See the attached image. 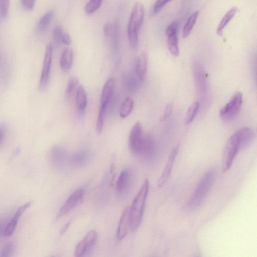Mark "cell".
<instances>
[{
  "mask_svg": "<svg viewBox=\"0 0 257 257\" xmlns=\"http://www.w3.org/2000/svg\"><path fill=\"white\" fill-rule=\"evenodd\" d=\"M149 190V182L146 179L129 207L130 230L132 232L137 230L142 223Z\"/></svg>",
  "mask_w": 257,
  "mask_h": 257,
  "instance_id": "cell-1",
  "label": "cell"
},
{
  "mask_svg": "<svg viewBox=\"0 0 257 257\" xmlns=\"http://www.w3.org/2000/svg\"><path fill=\"white\" fill-rule=\"evenodd\" d=\"M216 175V168H212L202 177L188 203L187 207L189 210L193 211L200 206L213 186Z\"/></svg>",
  "mask_w": 257,
  "mask_h": 257,
  "instance_id": "cell-2",
  "label": "cell"
},
{
  "mask_svg": "<svg viewBox=\"0 0 257 257\" xmlns=\"http://www.w3.org/2000/svg\"><path fill=\"white\" fill-rule=\"evenodd\" d=\"M144 8L140 2L136 3L132 9L128 25V35L131 48L137 49L139 42V34L144 17Z\"/></svg>",
  "mask_w": 257,
  "mask_h": 257,
  "instance_id": "cell-3",
  "label": "cell"
},
{
  "mask_svg": "<svg viewBox=\"0 0 257 257\" xmlns=\"http://www.w3.org/2000/svg\"><path fill=\"white\" fill-rule=\"evenodd\" d=\"M240 150V144L234 134L226 143L223 150L221 167L223 173L231 169L236 155Z\"/></svg>",
  "mask_w": 257,
  "mask_h": 257,
  "instance_id": "cell-4",
  "label": "cell"
},
{
  "mask_svg": "<svg viewBox=\"0 0 257 257\" xmlns=\"http://www.w3.org/2000/svg\"><path fill=\"white\" fill-rule=\"evenodd\" d=\"M243 102L242 93L237 92L230 101L220 111L221 118L224 121H229L234 118L239 112Z\"/></svg>",
  "mask_w": 257,
  "mask_h": 257,
  "instance_id": "cell-5",
  "label": "cell"
},
{
  "mask_svg": "<svg viewBox=\"0 0 257 257\" xmlns=\"http://www.w3.org/2000/svg\"><path fill=\"white\" fill-rule=\"evenodd\" d=\"M145 138L143 128L139 122L135 123L131 130L129 137V145L131 152L139 156Z\"/></svg>",
  "mask_w": 257,
  "mask_h": 257,
  "instance_id": "cell-6",
  "label": "cell"
},
{
  "mask_svg": "<svg viewBox=\"0 0 257 257\" xmlns=\"http://www.w3.org/2000/svg\"><path fill=\"white\" fill-rule=\"evenodd\" d=\"M53 58V45L51 43L47 45L45 49L43 64L39 81V87L41 89L48 86Z\"/></svg>",
  "mask_w": 257,
  "mask_h": 257,
  "instance_id": "cell-7",
  "label": "cell"
},
{
  "mask_svg": "<svg viewBox=\"0 0 257 257\" xmlns=\"http://www.w3.org/2000/svg\"><path fill=\"white\" fill-rule=\"evenodd\" d=\"M97 240L98 234L96 231L88 232L75 248V256L82 257L86 255L94 248Z\"/></svg>",
  "mask_w": 257,
  "mask_h": 257,
  "instance_id": "cell-8",
  "label": "cell"
},
{
  "mask_svg": "<svg viewBox=\"0 0 257 257\" xmlns=\"http://www.w3.org/2000/svg\"><path fill=\"white\" fill-rule=\"evenodd\" d=\"M178 31V23L176 21L170 24L165 30L169 50L171 53L175 57H178L179 55Z\"/></svg>",
  "mask_w": 257,
  "mask_h": 257,
  "instance_id": "cell-9",
  "label": "cell"
},
{
  "mask_svg": "<svg viewBox=\"0 0 257 257\" xmlns=\"http://www.w3.org/2000/svg\"><path fill=\"white\" fill-rule=\"evenodd\" d=\"M193 78L196 88L199 93L204 95L207 89V81L206 72L202 64L196 61L192 67Z\"/></svg>",
  "mask_w": 257,
  "mask_h": 257,
  "instance_id": "cell-10",
  "label": "cell"
},
{
  "mask_svg": "<svg viewBox=\"0 0 257 257\" xmlns=\"http://www.w3.org/2000/svg\"><path fill=\"white\" fill-rule=\"evenodd\" d=\"M84 195V191L82 189L74 192L60 208L57 216V219L65 216L80 204L83 200Z\"/></svg>",
  "mask_w": 257,
  "mask_h": 257,
  "instance_id": "cell-11",
  "label": "cell"
},
{
  "mask_svg": "<svg viewBox=\"0 0 257 257\" xmlns=\"http://www.w3.org/2000/svg\"><path fill=\"white\" fill-rule=\"evenodd\" d=\"M51 162L53 168L62 170L66 166L68 159L66 150L61 147H53L51 151Z\"/></svg>",
  "mask_w": 257,
  "mask_h": 257,
  "instance_id": "cell-12",
  "label": "cell"
},
{
  "mask_svg": "<svg viewBox=\"0 0 257 257\" xmlns=\"http://www.w3.org/2000/svg\"><path fill=\"white\" fill-rule=\"evenodd\" d=\"M156 154V145L154 140L149 135L145 138L139 157L146 161L154 160Z\"/></svg>",
  "mask_w": 257,
  "mask_h": 257,
  "instance_id": "cell-13",
  "label": "cell"
},
{
  "mask_svg": "<svg viewBox=\"0 0 257 257\" xmlns=\"http://www.w3.org/2000/svg\"><path fill=\"white\" fill-rule=\"evenodd\" d=\"M179 148V144H178L172 149L169 157L162 175L158 180V185L160 188L163 187L165 185L171 175L175 160L178 153Z\"/></svg>",
  "mask_w": 257,
  "mask_h": 257,
  "instance_id": "cell-14",
  "label": "cell"
},
{
  "mask_svg": "<svg viewBox=\"0 0 257 257\" xmlns=\"http://www.w3.org/2000/svg\"><path fill=\"white\" fill-rule=\"evenodd\" d=\"M132 180V174L129 169L124 170L120 174L117 181L116 189L117 192L120 195L128 192L130 188Z\"/></svg>",
  "mask_w": 257,
  "mask_h": 257,
  "instance_id": "cell-15",
  "label": "cell"
},
{
  "mask_svg": "<svg viewBox=\"0 0 257 257\" xmlns=\"http://www.w3.org/2000/svg\"><path fill=\"white\" fill-rule=\"evenodd\" d=\"M234 134L239 141L241 150L248 147L252 143L255 137L254 130L247 127L240 129Z\"/></svg>",
  "mask_w": 257,
  "mask_h": 257,
  "instance_id": "cell-16",
  "label": "cell"
},
{
  "mask_svg": "<svg viewBox=\"0 0 257 257\" xmlns=\"http://www.w3.org/2000/svg\"><path fill=\"white\" fill-rule=\"evenodd\" d=\"M115 86V80L109 79L103 88L100 100V108L107 109L112 98Z\"/></svg>",
  "mask_w": 257,
  "mask_h": 257,
  "instance_id": "cell-17",
  "label": "cell"
},
{
  "mask_svg": "<svg viewBox=\"0 0 257 257\" xmlns=\"http://www.w3.org/2000/svg\"><path fill=\"white\" fill-rule=\"evenodd\" d=\"M31 202H27L20 206L6 226L4 234L7 237L11 236L16 229L17 223L22 215L26 209L31 206Z\"/></svg>",
  "mask_w": 257,
  "mask_h": 257,
  "instance_id": "cell-18",
  "label": "cell"
},
{
  "mask_svg": "<svg viewBox=\"0 0 257 257\" xmlns=\"http://www.w3.org/2000/svg\"><path fill=\"white\" fill-rule=\"evenodd\" d=\"M129 207H127L123 211L120 217L117 232L118 240H123L127 236L130 230Z\"/></svg>",
  "mask_w": 257,
  "mask_h": 257,
  "instance_id": "cell-19",
  "label": "cell"
},
{
  "mask_svg": "<svg viewBox=\"0 0 257 257\" xmlns=\"http://www.w3.org/2000/svg\"><path fill=\"white\" fill-rule=\"evenodd\" d=\"M93 157V154L87 150H83L75 153L71 158L73 165L76 166H82L87 164Z\"/></svg>",
  "mask_w": 257,
  "mask_h": 257,
  "instance_id": "cell-20",
  "label": "cell"
},
{
  "mask_svg": "<svg viewBox=\"0 0 257 257\" xmlns=\"http://www.w3.org/2000/svg\"><path fill=\"white\" fill-rule=\"evenodd\" d=\"M147 65L148 56L146 53H143L138 58L135 69V74L141 82L145 78Z\"/></svg>",
  "mask_w": 257,
  "mask_h": 257,
  "instance_id": "cell-21",
  "label": "cell"
},
{
  "mask_svg": "<svg viewBox=\"0 0 257 257\" xmlns=\"http://www.w3.org/2000/svg\"><path fill=\"white\" fill-rule=\"evenodd\" d=\"M73 62V52L70 48L64 50L60 60V66L62 70L69 72L71 69Z\"/></svg>",
  "mask_w": 257,
  "mask_h": 257,
  "instance_id": "cell-22",
  "label": "cell"
},
{
  "mask_svg": "<svg viewBox=\"0 0 257 257\" xmlns=\"http://www.w3.org/2000/svg\"><path fill=\"white\" fill-rule=\"evenodd\" d=\"M76 104L78 110L80 112L85 111L87 105V97L85 89L83 86H80L76 93Z\"/></svg>",
  "mask_w": 257,
  "mask_h": 257,
  "instance_id": "cell-23",
  "label": "cell"
},
{
  "mask_svg": "<svg viewBox=\"0 0 257 257\" xmlns=\"http://www.w3.org/2000/svg\"><path fill=\"white\" fill-rule=\"evenodd\" d=\"M236 11L237 8L233 7L225 14L217 28V34L219 36H222L223 35L224 29L234 18Z\"/></svg>",
  "mask_w": 257,
  "mask_h": 257,
  "instance_id": "cell-24",
  "label": "cell"
},
{
  "mask_svg": "<svg viewBox=\"0 0 257 257\" xmlns=\"http://www.w3.org/2000/svg\"><path fill=\"white\" fill-rule=\"evenodd\" d=\"M54 15V10H50L43 15L38 24L37 28L39 32L46 31L53 19Z\"/></svg>",
  "mask_w": 257,
  "mask_h": 257,
  "instance_id": "cell-25",
  "label": "cell"
},
{
  "mask_svg": "<svg viewBox=\"0 0 257 257\" xmlns=\"http://www.w3.org/2000/svg\"><path fill=\"white\" fill-rule=\"evenodd\" d=\"M199 14V12L198 11H195L190 15V17L188 19L183 29V37L184 38H186L190 35L196 20H197Z\"/></svg>",
  "mask_w": 257,
  "mask_h": 257,
  "instance_id": "cell-26",
  "label": "cell"
},
{
  "mask_svg": "<svg viewBox=\"0 0 257 257\" xmlns=\"http://www.w3.org/2000/svg\"><path fill=\"white\" fill-rule=\"evenodd\" d=\"M134 107V101L130 97H127L121 105H120L119 109V115L120 117L125 118L132 112Z\"/></svg>",
  "mask_w": 257,
  "mask_h": 257,
  "instance_id": "cell-27",
  "label": "cell"
},
{
  "mask_svg": "<svg viewBox=\"0 0 257 257\" xmlns=\"http://www.w3.org/2000/svg\"><path fill=\"white\" fill-rule=\"evenodd\" d=\"M199 108L200 103L198 102H195L191 104L187 112L186 117L185 123L187 125L190 124L193 121Z\"/></svg>",
  "mask_w": 257,
  "mask_h": 257,
  "instance_id": "cell-28",
  "label": "cell"
},
{
  "mask_svg": "<svg viewBox=\"0 0 257 257\" xmlns=\"http://www.w3.org/2000/svg\"><path fill=\"white\" fill-rule=\"evenodd\" d=\"M79 81L78 78L72 77L69 80L66 88V96L67 99H70L74 90L78 86Z\"/></svg>",
  "mask_w": 257,
  "mask_h": 257,
  "instance_id": "cell-29",
  "label": "cell"
},
{
  "mask_svg": "<svg viewBox=\"0 0 257 257\" xmlns=\"http://www.w3.org/2000/svg\"><path fill=\"white\" fill-rule=\"evenodd\" d=\"M139 82H141L136 74L134 77L133 74L128 75L126 78V85L130 92H135L139 86Z\"/></svg>",
  "mask_w": 257,
  "mask_h": 257,
  "instance_id": "cell-30",
  "label": "cell"
},
{
  "mask_svg": "<svg viewBox=\"0 0 257 257\" xmlns=\"http://www.w3.org/2000/svg\"><path fill=\"white\" fill-rule=\"evenodd\" d=\"M103 0H90L86 5L85 11L87 14H92L96 12L100 7Z\"/></svg>",
  "mask_w": 257,
  "mask_h": 257,
  "instance_id": "cell-31",
  "label": "cell"
},
{
  "mask_svg": "<svg viewBox=\"0 0 257 257\" xmlns=\"http://www.w3.org/2000/svg\"><path fill=\"white\" fill-rule=\"evenodd\" d=\"M64 30L61 26H56L53 30V40L56 47H59L62 43L63 35L64 34Z\"/></svg>",
  "mask_w": 257,
  "mask_h": 257,
  "instance_id": "cell-32",
  "label": "cell"
},
{
  "mask_svg": "<svg viewBox=\"0 0 257 257\" xmlns=\"http://www.w3.org/2000/svg\"><path fill=\"white\" fill-rule=\"evenodd\" d=\"M107 109L100 108L96 124V130L98 134L102 132Z\"/></svg>",
  "mask_w": 257,
  "mask_h": 257,
  "instance_id": "cell-33",
  "label": "cell"
},
{
  "mask_svg": "<svg viewBox=\"0 0 257 257\" xmlns=\"http://www.w3.org/2000/svg\"><path fill=\"white\" fill-rule=\"evenodd\" d=\"M10 0H0V17L5 19L8 16Z\"/></svg>",
  "mask_w": 257,
  "mask_h": 257,
  "instance_id": "cell-34",
  "label": "cell"
},
{
  "mask_svg": "<svg viewBox=\"0 0 257 257\" xmlns=\"http://www.w3.org/2000/svg\"><path fill=\"white\" fill-rule=\"evenodd\" d=\"M14 250V244L13 242L7 243L0 251V257H7L12 256Z\"/></svg>",
  "mask_w": 257,
  "mask_h": 257,
  "instance_id": "cell-35",
  "label": "cell"
},
{
  "mask_svg": "<svg viewBox=\"0 0 257 257\" xmlns=\"http://www.w3.org/2000/svg\"><path fill=\"white\" fill-rule=\"evenodd\" d=\"M171 1L172 0H157L153 9V14L158 13L166 4Z\"/></svg>",
  "mask_w": 257,
  "mask_h": 257,
  "instance_id": "cell-36",
  "label": "cell"
},
{
  "mask_svg": "<svg viewBox=\"0 0 257 257\" xmlns=\"http://www.w3.org/2000/svg\"><path fill=\"white\" fill-rule=\"evenodd\" d=\"M172 110L173 105L172 103H170L166 105L162 115L160 118V121L163 122L170 117L172 113Z\"/></svg>",
  "mask_w": 257,
  "mask_h": 257,
  "instance_id": "cell-37",
  "label": "cell"
},
{
  "mask_svg": "<svg viewBox=\"0 0 257 257\" xmlns=\"http://www.w3.org/2000/svg\"><path fill=\"white\" fill-rule=\"evenodd\" d=\"M37 0H21L23 7L28 11L32 10L34 8Z\"/></svg>",
  "mask_w": 257,
  "mask_h": 257,
  "instance_id": "cell-38",
  "label": "cell"
},
{
  "mask_svg": "<svg viewBox=\"0 0 257 257\" xmlns=\"http://www.w3.org/2000/svg\"><path fill=\"white\" fill-rule=\"evenodd\" d=\"M62 43L67 45H69L71 43V39L69 35L64 33L62 38Z\"/></svg>",
  "mask_w": 257,
  "mask_h": 257,
  "instance_id": "cell-39",
  "label": "cell"
},
{
  "mask_svg": "<svg viewBox=\"0 0 257 257\" xmlns=\"http://www.w3.org/2000/svg\"><path fill=\"white\" fill-rule=\"evenodd\" d=\"M71 223V222H69L63 226V228L60 230V235H63L67 231Z\"/></svg>",
  "mask_w": 257,
  "mask_h": 257,
  "instance_id": "cell-40",
  "label": "cell"
},
{
  "mask_svg": "<svg viewBox=\"0 0 257 257\" xmlns=\"http://www.w3.org/2000/svg\"><path fill=\"white\" fill-rule=\"evenodd\" d=\"M5 129L3 126H0V144L2 142L4 137Z\"/></svg>",
  "mask_w": 257,
  "mask_h": 257,
  "instance_id": "cell-41",
  "label": "cell"
}]
</instances>
